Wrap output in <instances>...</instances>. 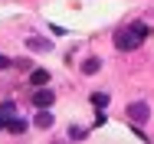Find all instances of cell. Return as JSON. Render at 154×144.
I'll list each match as a JSON object with an SVG mask.
<instances>
[{
	"label": "cell",
	"instance_id": "obj_8",
	"mask_svg": "<svg viewBox=\"0 0 154 144\" xmlns=\"http://www.w3.org/2000/svg\"><path fill=\"white\" fill-rule=\"evenodd\" d=\"M26 128H30V124H26V118H13V121L7 124V131H10V134H23Z\"/></svg>",
	"mask_w": 154,
	"mask_h": 144
},
{
	"label": "cell",
	"instance_id": "obj_2",
	"mask_svg": "<svg viewBox=\"0 0 154 144\" xmlns=\"http://www.w3.org/2000/svg\"><path fill=\"white\" fill-rule=\"evenodd\" d=\"M53 102H56V95H53V88L39 85L36 92H33V105H36V108H49Z\"/></svg>",
	"mask_w": 154,
	"mask_h": 144
},
{
	"label": "cell",
	"instance_id": "obj_7",
	"mask_svg": "<svg viewBox=\"0 0 154 144\" xmlns=\"http://www.w3.org/2000/svg\"><path fill=\"white\" fill-rule=\"evenodd\" d=\"M98 69H102V59L98 56H89L85 62H82V72H85V75H95Z\"/></svg>",
	"mask_w": 154,
	"mask_h": 144
},
{
	"label": "cell",
	"instance_id": "obj_12",
	"mask_svg": "<svg viewBox=\"0 0 154 144\" xmlns=\"http://www.w3.org/2000/svg\"><path fill=\"white\" fill-rule=\"evenodd\" d=\"M7 66H10V59H7V56H0V69H7Z\"/></svg>",
	"mask_w": 154,
	"mask_h": 144
},
{
	"label": "cell",
	"instance_id": "obj_4",
	"mask_svg": "<svg viewBox=\"0 0 154 144\" xmlns=\"http://www.w3.org/2000/svg\"><path fill=\"white\" fill-rule=\"evenodd\" d=\"M17 118V105L13 102H3V108H0V131H7V124Z\"/></svg>",
	"mask_w": 154,
	"mask_h": 144
},
{
	"label": "cell",
	"instance_id": "obj_10",
	"mask_svg": "<svg viewBox=\"0 0 154 144\" xmlns=\"http://www.w3.org/2000/svg\"><path fill=\"white\" fill-rule=\"evenodd\" d=\"M92 105L98 108V112H105V105H108V95H105V92H95V95H92Z\"/></svg>",
	"mask_w": 154,
	"mask_h": 144
},
{
	"label": "cell",
	"instance_id": "obj_9",
	"mask_svg": "<svg viewBox=\"0 0 154 144\" xmlns=\"http://www.w3.org/2000/svg\"><path fill=\"white\" fill-rule=\"evenodd\" d=\"M36 128H53V112L39 108V115H36Z\"/></svg>",
	"mask_w": 154,
	"mask_h": 144
},
{
	"label": "cell",
	"instance_id": "obj_11",
	"mask_svg": "<svg viewBox=\"0 0 154 144\" xmlns=\"http://www.w3.org/2000/svg\"><path fill=\"white\" fill-rule=\"evenodd\" d=\"M85 134H89V131H85V128H75V124H72V128H69V138H72V141H82V138H85Z\"/></svg>",
	"mask_w": 154,
	"mask_h": 144
},
{
	"label": "cell",
	"instance_id": "obj_1",
	"mask_svg": "<svg viewBox=\"0 0 154 144\" xmlns=\"http://www.w3.org/2000/svg\"><path fill=\"white\" fill-rule=\"evenodd\" d=\"M151 33V26H144V23H128V26H118L115 29V49H122V53H131V49H138L141 43H144V36Z\"/></svg>",
	"mask_w": 154,
	"mask_h": 144
},
{
	"label": "cell",
	"instance_id": "obj_3",
	"mask_svg": "<svg viewBox=\"0 0 154 144\" xmlns=\"http://www.w3.org/2000/svg\"><path fill=\"white\" fill-rule=\"evenodd\" d=\"M148 115H151V108H148L144 102H134V105H128V118H131L134 124H144V121H148Z\"/></svg>",
	"mask_w": 154,
	"mask_h": 144
},
{
	"label": "cell",
	"instance_id": "obj_5",
	"mask_svg": "<svg viewBox=\"0 0 154 144\" xmlns=\"http://www.w3.org/2000/svg\"><path fill=\"white\" fill-rule=\"evenodd\" d=\"M26 46L36 49V53H53V43H49V39H39V36H30V39H26Z\"/></svg>",
	"mask_w": 154,
	"mask_h": 144
},
{
	"label": "cell",
	"instance_id": "obj_6",
	"mask_svg": "<svg viewBox=\"0 0 154 144\" xmlns=\"http://www.w3.org/2000/svg\"><path fill=\"white\" fill-rule=\"evenodd\" d=\"M30 85H49V72L46 69H33V75H30Z\"/></svg>",
	"mask_w": 154,
	"mask_h": 144
}]
</instances>
